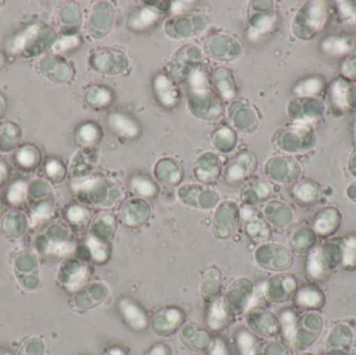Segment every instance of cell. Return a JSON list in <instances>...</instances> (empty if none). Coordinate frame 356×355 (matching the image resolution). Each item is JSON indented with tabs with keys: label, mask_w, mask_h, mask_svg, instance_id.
Returning a JSON list of instances; mask_svg holds the SVG:
<instances>
[{
	"label": "cell",
	"mask_w": 356,
	"mask_h": 355,
	"mask_svg": "<svg viewBox=\"0 0 356 355\" xmlns=\"http://www.w3.org/2000/svg\"><path fill=\"white\" fill-rule=\"evenodd\" d=\"M58 40V33L49 25L35 23L17 33L6 43V50L13 56H41Z\"/></svg>",
	"instance_id": "obj_1"
},
{
	"label": "cell",
	"mask_w": 356,
	"mask_h": 355,
	"mask_svg": "<svg viewBox=\"0 0 356 355\" xmlns=\"http://www.w3.org/2000/svg\"><path fill=\"white\" fill-rule=\"evenodd\" d=\"M73 190L79 201L100 208L116 206L122 198V191L115 181L102 177H88L75 181Z\"/></svg>",
	"instance_id": "obj_2"
},
{
	"label": "cell",
	"mask_w": 356,
	"mask_h": 355,
	"mask_svg": "<svg viewBox=\"0 0 356 355\" xmlns=\"http://www.w3.org/2000/svg\"><path fill=\"white\" fill-rule=\"evenodd\" d=\"M202 50L197 45L182 46L169 64V75L175 81H186L202 67Z\"/></svg>",
	"instance_id": "obj_3"
},
{
	"label": "cell",
	"mask_w": 356,
	"mask_h": 355,
	"mask_svg": "<svg viewBox=\"0 0 356 355\" xmlns=\"http://www.w3.org/2000/svg\"><path fill=\"white\" fill-rule=\"evenodd\" d=\"M257 160L248 150L238 152L224 167L223 179L232 187H240L252 176L257 170Z\"/></svg>",
	"instance_id": "obj_4"
},
{
	"label": "cell",
	"mask_w": 356,
	"mask_h": 355,
	"mask_svg": "<svg viewBox=\"0 0 356 355\" xmlns=\"http://www.w3.org/2000/svg\"><path fill=\"white\" fill-rule=\"evenodd\" d=\"M177 197L182 204L196 210H209L219 204V195L213 188L199 183H186L178 189Z\"/></svg>",
	"instance_id": "obj_5"
},
{
	"label": "cell",
	"mask_w": 356,
	"mask_h": 355,
	"mask_svg": "<svg viewBox=\"0 0 356 355\" xmlns=\"http://www.w3.org/2000/svg\"><path fill=\"white\" fill-rule=\"evenodd\" d=\"M188 108L197 118L207 121L219 120L224 112L221 98L211 90L191 93Z\"/></svg>",
	"instance_id": "obj_6"
},
{
	"label": "cell",
	"mask_w": 356,
	"mask_h": 355,
	"mask_svg": "<svg viewBox=\"0 0 356 355\" xmlns=\"http://www.w3.org/2000/svg\"><path fill=\"white\" fill-rule=\"evenodd\" d=\"M27 200L31 206V220H45L54 210V198L51 188L44 181H35L27 187Z\"/></svg>",
	"instance_id": "obj_7"
},
{
	"label": "cell",
	"mask_w": 356,
	"mask_h": 355,
	"mask_svg": "<svg viewBox=\"0 0 356 355\" xmlns=\"http://www.w3.org/2000/svg\"><path fill=\"white\" fill-rule=\"evenodd\" d=\"M241 221V210L232 200L218 204L213 217V231L220 239L232 237Z\"/></svg>",
	"instance_id": "obj_8"
},
{
	"label": "cell",
	"mask_w": 356,
	"mask_h": 355,
	"mask_svg": "<svg viewBox=\"0 0 356 355\" xmlns=\"http://www.w3.org/2000/svg\"><path fill=\"white\" fill-rule=\"evenodd\" d=\"M152 91L163 108L172 110L181 100V92L177 81L166 73H159L152 81Z\"/></svg>",
	"instance_id": "obj_9"
},
{
	"label": "cell",
	"mask_w": 356,
	"mask_h": 355,
	"mask_svg": "<svg viewBox=\"0 0 356 355\" xmlns=\"http://www.w3.org/2000/svg\"><path fill=\"white\" fill-rule=\"evenodd\" d=\"M241 220L243 222L245 233L257 243L267 241L271 231L269 224L264 219L263 215L255 206H247L241 208Z\"/></svg>",
	"instance_id": "obj_10"
},
{
	"label": "cell",
	"mask_w": 356,
	"mask_h": 355,
	"mask_svg": "<svg viewBox=\"0 0 356 355\" xmlns=\"http://www.w3.org/2000/svg\"><path fill=\"white\" fill-rule=\"evenodd\" d=\"M150 206L141 198L134 197L123 204L119 213V221L129 229H139L150 218Z\"/></svg>",
	"instance_id": "obj_11"
},
{
	"label": "cell",
	"mask_w": 356,
	"mask_h": 355,
	"mask_svg": "<svg viewBox=\"0 0 356 355\" xmlns=\"http://www.w3.org/2000/svg\"><path fill=\"white\" fill-rule=\"evenodd\" d=\"M42 74L56 83H68L73 76L72 66L63 58L56 53L46 54L39 63Z\"/></svg>",
	"instance_id": "obj_12"
},
{
	"label": "cell",
	"mask_w": 356,
	"mask_h": 355,
	"mask_svg": "<svg viewBox=\"0 0 356 355\" xmlns=\"http://www.w3.org/2000/svg\"><path fill=\"white\" fill-rule=\"evenodd\" d=\"M193 174L203 185L213 183L222 174L221 158L211 151L203 152L194 162Z\"/></svg>",
	"instance_id": "obj_13"
},
{
	"label": "cell",
	"mask_w": 356,
	"mask_h": 355,
	"mask_svg": "<svg viewBox=\"0 0 356 355\" xmlns=\"http://www.w3.org/2000/svg\"><path fill=\"white\" fill-rule=\"evenodd\" d=\"M117 308L121 318L129 329L136 331H143L147 329L149 319L145 310L131 298L122 296L117 302Z\"/></svg>",
	"instance_id": "obj_14"
},
{
	"label": "cell",
	"mask_w": 356,
	"mask_h": 355,
	"mask_svg": "<svg viewBox=\"0 0 356 355\" xmlns=\"http://www.w3.org/2000/svg\"><path fill=\"white\" fill-rule=\"evenodd\" d=\"M253 294H254V290L251 287L250 281L248 279H240L230 286L223 299L232 313L236 314V313L249 311Z\"/></svg>",
	"instance_id": "obj_15"
},
{
	"label": "cell",
	"mask_w": 356,
	"mask_h": 355,
	"mask_svg": "<svg viewBox=\"0 0 356 355\" xmlns=\"http://www.w3.org/2000/svg\"><path fill=\"white\" fill-rule=\"evenodd\" d=\"M99 150L95 147H81L76 154L73 156L70 163L71 176L75 181L88 179L93 172L94 169L99 162Z\"/></svg>",
	"instance_id": "obj_16"
},
{
	"label": "cell",
	"mask_w": 356,
	"mask_h": 355,
	"mask_svg": "<svg viewBox=\"0 0 356 355\" xmlns=\"http://www.w3.org/2000/svg\"><path fill=\"white\" fill-rule=\"evenodd\" d=\"M108 129L119 138L135 140L141 135V125L131 115L123 112H112L106 118Z\"/></svg>",
	"instance_id": "obj_17"
},
{
	"label": "cell",
	"mask_w": 356,
	"mask_h": 355,
	"mask_svg": "<svg viewBox=\"0 0 356 355\" xmlns=\"http://www.w3.org/2000/svg\"><path fill=\"white\" fill-rule=\"evenodd\" d=\"M113 25V8L108 2H97L90 12L89 33L95 39L104 37Z\"/></svg>",
	"instance_id": "obj_18"
},
{
	"label": "cell",
	"mask_w": 356,
	"mask_h": 355,
	"mask_svg": "<svg viewBox=\"0 0 356 355\" xmlns=\"http://www.w3.org/2000/svg\"><path fill=\"white\" fill-rule=\"evenodd\" d=\"M184 321V313L175 306L163 308L154 316L152 329L158 335L168 336L175 333Z\"/></svg>",
	"instance_id": "obj_19"
},
{
	"label": "cell",
	"mask_w": 356,
	"mask_h": 355,
	"mask_svg": "<svg viewBox=\"0 0 356 355\" xmlns=\"http://www.w3.org/2000/svg\"><path fill=\"white\" fill-rule=\"evenodd\" d=\"M117 227H118V219L113 213H100L92 221L90 236L95 238L98 241L110 245L111 242L114 239Z\"/></svg>",
	"instance_id": "obj_20"
},
{
	"label": "cell",
	"mask_w": 356,
	"mask_h": 355,
	"mask_svg": "<svg viewBox=\"0 0 356 355\" xmlns=\"http://www.w3.org/2000/svg\"><path fill=\"white\" fill-rule=\"evenodd\" d=\"M211 87L221 99L232 101L236 98V87L234 75L226 67H218L211 73Z\"/></svg>",
	"instance_id": "obj_21"
},
{
	"label": "cell",
	"mask_w": 356,
	"mask_h": 355,
	"mask_svg": "<svg viewBox=\"0 0 356 355\" xmlns=\"http://www.w3.org/2000/svg\"><path fill=\"white\" fill-rule=\"evenodd\" d=\"M154 176L162 185L175 187L179 185L184 179V169L180 163L175 158H162L154 167Z\"/></svg>",
	"instance_id": "obj_22"
},
{
	"label": "cell",
	"mask_w": 356,
	"mask_h": 355,
	"mask_svg": "<svg viewBox=\"0 0 356 355\" xmlns=\"http://www.w3.org/2000/svg\"><path fill=\"white\" fill-rule=\"evenodd\" d=\"M271 195V185L263 179H250L242 185L241 199L247 206H257Z\"/></svg>",
	"instance_id": "obj_23"
},
{
	"label": "cell",
	"mask_w": 356,
	"mask_h": 355,
	"mask_svg": "<svg viewBox=\"0 0 356 355\" xmlns=\"http://www.w3.org/2000/svg\"><path fill=\"white\" fill-rule=\"evenodd\" d=\"M81 10L79 4L70 3L65 4L60 8L58 14V26L64 35H76L77 31L81 28Z\"/></svg>",
	"instance_id": "obj_24"
},
{
	"label": "cell",
	"mask_w": 356,
	"mask_h": 355,
	"mask_svg": "<svg viewBox=\"0 0 356 355\" xmlns=\"http://www.w3.org/2000/svg\"><path fill=\"white\" fill-rule=\"evenodd\" d=\"M162 13L149 6L136 8L129 20L127 26L133 31H145L158 24Z\"/></svg>",
	"instance_id": "obj_25"
},
{
	"label": "cell",
	"mask_w": 356,
	"mask_h": 355,
	"mask_svg": "<svg viewBox=\"0 0 356 355\" xmlns=\"http://www.w3.org/2000/svg\"><path fill=\"white\" fill-rule=\"evenodd\" d=\"M129 190L136 197L144 200H152L158 197L160 187L149 175L136 173L129 181Z\"/></svg>",
	"instance_id": "obj_26"
},
{
	"label": "cell",
	"mask_w": 356,
	"mask_h": 355,
	"mask_svg": "<svg viewBox=\"0 0 356 355\" xmlns=\"http://www.w3.org/2000/svg\"><path fill=\"white\" fill-rule=\"evenodd\" d=\"M234 315L223 298L220 297L209 304L207 316V325L213 331H222L229 324Z\"/></svg>",
	"instance_id": "obj_27"
},
{
	"label": "cell",
	"mask_w": 356,
	"mask_h": 355,
	"mask_svg": "<svg viewBox=\"0 0 356 355\" xmlns=\"http://www.w3.org/2000/svg\"><path fill=\"white\" fill-rule=\"evenodd\" d=\"M250 8H252V12L248 10L249 33L251 40H257L259 35L270 31L275 17L272 12H259L254 6H250Z\"/></svg>",
	"instance_id": "obj_28"
},
{
	"label": "cell",
	"mask_w": 356,
	"mask_h": 355,
	"mask_svg": "<svg viewBox=\"0 0 356 355\" xmlns=\"http://www.w3.org/2000/svg\"><path fill=\"white\" fill-rule=\"evenodd\" d=\"M102 127L95 121H85L75 131V139L81 147H95L102 141Z\"/></svg>",
	"instance_id": "obj_29"
},
{
	"label": "cell",
	"mask_w": 356,
	"mask_h": 355,
	"mask_svg": "<svg viewBox=\"0 0 356 355\" xmlns=\"http://www.w3.org/2000/svg\"><path fill=\"white\" fill-rule=\"evenodd\" d=\"M86 102L95 110L108 108L115 100L114 92L102 85H92L85 93Z\"/></svg>",
	"instance_id": "obj_30"
},
{
	"label": "cell",
	"mask_w": 356,
	"mask_h": 355,
	"mask_svg": "<svg viewBox=\"0 0 356 355\" xmlns=\"http://www.w3.org/2000/svg\"><path fill=\"white\" fill-rule=\"evenodd\" d=\"M14 160L21 170H33L41 162V151L35 145L24 144L17 148Z\"/></svg>",
	"instance_id": "obj_31"
},
{
	"label": "cell",
	"mask_w": 356,
	"mask_h": 355,
	"mask_svg": "<svg viewBox=\"0 0 356 355\" xmlns=\"http://www.w3.org/2000/svg\"><path fill=\"white\" fill-rule=\"evenodd\" d=\"M221 275L215 269H209L202 276L201 281V295L207 304H211L219 299V292H221Z\"/></svg>",
	"instance_id": "obj_32"
},
{
	"label": "cell",
	"mask_w": 356,
	"mask_h": 355,
	"mask_svg": "<svg viewBox=\"0 0 356 355\" xmlns=\"http://www.w3.org/2000/svg\"><path fill=\"white\" fill-rule=\"evenodd\" d=\"M22 131L20 126L14 122H8L0 129V151L8 154L18 148Z\"/></svg>",
	"instance_id": "obj_33"
},
{
	"label": "cell",
	"mask_w": 356,
	"mask_h": 355,
	"mask_svg": "<svg viewBox=\"0 0 356 355\" xmlns=\"http://www.w3.org/2000/svg\"><path fill=\"white\" fill-rule=\"evenodd\" d=\"M213 144L221 154H229L238 144V135L232 129L221 127L213 133Z\"/></svg>",
	"instance_id": "obj_34"
},
{
	"label": "cell",
	"mask_w": 356,
	"mask_h": 355,
	"mask_svg": "<svg viewBox=\"0 0 356 355\" xmlns=\"http://www.w3.org/2000/svg\"><path fill=\"white\" fill-rule=\"evenodd\" d=\"M65 218L71 226L83 229L91 220V213L83 204H71L65 210Z\"/></svg>",
	"instance_id": "obj_35"
},
{
	"label": "cell",
	"mask_w": 356,
	"mask_h": 355,
	"mask_svg": "<svg viewBox=\"0 0 356 355\" xmlns=\"http://www.w3.org/2000/svg\"><path fill=\"white\" fill-rule=\"evenodd\" d=\"M6 202L10 206L20 208L27 200V185L22 179H17L6 190Z\"/></svg>",
	"instance_id": "obj_36"
},
{
	"label": "cell",
	"mask_w": 356,
	"mask_h": 355,
	"mask_svg": "<svg viewBox=\"0 0 356 355\" xmlns=\"http://www.w3.org/2000/svg\"><path fill=\"white\" fill-rule=\"evenodd\" d=\"M86 245H87L94 262L99 263V264L108 262L111 256L110 245L108 244L98 241L95 238L89 235L87 241H86Z\"/></svg>",
	"instance_id": "obj_37"
},
{
	"label": "cell",
	"mask_w": 356,
	"mask_h": 355,
	"mask_svg": "<svg viewBox=\"0 0 356 355\" xmlns=\"http://www.w3.org/2000/svg\"><path fill=\"white\" fill-rule=\"evenodd\" d=\"M236 343L238 346V352L242 355H255L257 354V340L254 335L247 331V329H241L236 335Z\"/></svg>",
	"instance_id": "obj_38"
},
{
	"label": "cell",
	"mask_w": 356,
	"mask_h": 355,
	"mask_svg": "<svg viewBox=\"0 0 356 355\" xmlns=\"http://www.w3.org/2000/svg\"><path fill=\"white\" fill-rule=\"evenodd\" d=\"M45 174L48 179L54 183L64 181L67 175V168L64 162L58 158H48L45 164Z\"/></svg>",
	"instance_id": "obj_39"
},
{
	"label": "cell",
	"mask_w": 356,
	"mask_h": 355,
	"mask_svg": "<svg viewBox=\"0 0 356 355\" xmlns=\"http://www.w3.org/2000/svg\"><path fill=\"white\" fill-rule=\"evenodd\" d=\"M81 43V38L77 35H63L62 38L56 40V43L52 46V51L63 56V54L79 48Z\"/></svg>",
	"instance_id": "obj_40"
},
{
	"label": "cell",
	"mask_w": 356,
	"mask_h": 355,
	"mask_svg": "<svg viewBox=\"0 0 356 355\" xmlns=\"http://www.w3.org/2000/svg\"><path fill=\"white\" fill-rule=\"evenodd\" d=\"M44 352H45V347L42 340L33 338L23 345L19 355H44Z\"/></svg>",
	"instance_id": "obj_41"
},
{
	"label": "cell",
	"mask_w": 356,
	"mask_h": 355,
	"mask_svg": "<svg viewBox=\"0 0 356 355\" xmlns=\"http://www.w3.org/2000/svg\"><path fill=\"white\" fill-rule=\"evenodd\" d=\"M209 355H230L229 349L222 339H216L209 347Z\"/></svg>",
	"instance_id": "obj_42"
},
{
	"label": "cell",
	"mask_w": 356,
	"mask_h": 355,
	"mask_svg": "<svg viewBox=\"0 0 356 355\" xmlns=\"http://www.w3.org/2000/svg\"><path fill=\"white\" fill-rule=\"evenodd\" d=\"M144 355H170V349L164 343H156L152 345Z\"/></svg>",
	"instance_id": "obj_43"
},
{
	"label": "cell",
	"mask_w": 356,
	"mask_h": 355,
	"mask_svg": "<svg viewBox=\"0 0 356 355\" xmlns=\"http://www.w3.org/2000/svg\"><path fill=\"white\" fill-rule=\"evenodd\" d=\"M104 355H129L127 354V350L124 348L120 347V346H113V347L108 348L106 350Z\"/></svg>",
	"instance_id": "obj_44"
},
{
	"label": "cell",
	"mask_w": 356,
	"mask_h": 355,
	"mask_svg": "<svg viewBox=\"0 0 356 355\" xmlns=\"http://www.w3.org/2000/svg\"><path fill=\"white\" fill-rule=\"evenodd\" d=\"M8 176V168L4 163L0 162V188L6 183V177Z\"/></svg>",
	"instance_id": "obj_45"
},
{
	"label": "cell",
	"mask_w": 356,
	"mask_h": 355,
	"mask_svg": "<svg viewBox=\"0 0 356 355\" xmlns=\"http://www.w3.org/2000/svg\"><path fill=\"white\" fill-rule=\"evenodd\" d=\"M6 108H8V102H6V97L0 94V119L6 114Z\"/></svg>",
	"instance_id": "obj_46"
},
{
	"label": "cell",
	"mask_w": 356,
	"mask_h": 355,
	"mask_svg": "<svg viewBox=\"0 0 356 355\" xmlns=\"http://www.w3.org/2000/svg\"><path fill=\"white\" fill-rule=\"evenodd\" d=\"M0 355H15L12 350L6 347H0Z\"/></svg>",
	"instance_id": "obj_47"
},
{
	"label": "cell",
	"mask_w": 356,
	"mask_h": 355,
	"mask_svg": "<svg viewBox=\"0 0 356 355\" xmlns=\"http://www.w3.org/2000/svg\"><path fill=\"white\" fill-rule=\"evenodd\" d=\"M4 62H6V58H4L3 54L0 52V68L3 66Z\"/></svg>",
	"instance_id": "obj_48"
},
{
	"label": "cell",
	"mask_w": 356,
	"mask_h": 355,
	"mask_svg": "<svg viewBox=\"0 0 356 355\" xmlns=\"http://www.w3.org/2000/svg\"><path fill=\"white\" fill-rule=\"evenodd\" d=\"M0 214H1V206H0Z\"/></svg>",
	"instance_id": "obj_49"
}]
</instances>
